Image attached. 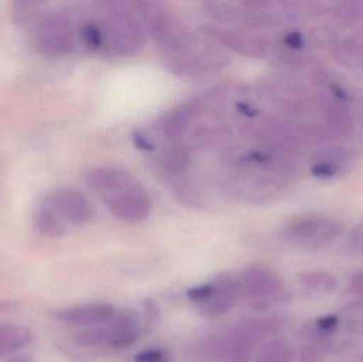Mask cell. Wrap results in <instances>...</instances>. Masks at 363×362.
Returning a JSON list of instances; mask_svg holds the SVG:
<instances>
[{
    "label": "cell",
    "instance_id": "obj_1",
    "mask_svg": "<svg viewBox=\"0 0 363 362\" xmlns=\"http://www.w3.org/2000/svg\"><path fill=\"white\" fill-rule=\"evenodd\" d=\"M85 181L119 220L138 222L150 215V196L130 172L114 167H97L87 172Z\"/></svg>",
    "mask_w": 363,
    "mask_h": 362
},
{
    "label": "cell",
    "instance_id": "obj_2",
    "mask_svg": "<svg viewBox=\"0 0 363 362\" xmlns=\"http://www.w3.org/2000/svg\"><path fill=\"white\" fill-rule=\"evenodd\" d=\"M34 48L49 57L65 55L76 48L74 25L69 17L50 13L43 15L34 29Z\"/></svg>",
    "mask_w": 363,
    "mask_h": 362
},
{
    "label": "cell",
    "instance_id": "obj_3",
    "mask_svg": "<svg viewBox=\"0 0 363 362\" xmlns=\"http://www.w3.org/2000/svg\"><path fill=\"white\" fill-rule=\"evenodd\" d=\"M339 225L318 217H302L290 221L281 229V239L308 250H317L330 244L338 235Z\"/></svg>",
    "mask_w": 363,
    "mask_h": 362
},
{
    "label": "cell",
    "instance_id": "obj_4",
    "mask_svg": "<svg viewBox=\"0 0 363 362\" xmlns=\"http://www.w3.org/2000/svg\"><path fill=\"white\" fill-rule=\"evenodd\" d=\"M241 295L254 300H271L283 298L284 283L270 268L264 265H251L241 273Z\"/></svg>",
    "mask_w": 363,
    "mask_h": 362
},
{
    "label": "cell",
    "instance_id": "obj_5",
    "mask_svg": "<svg viewBox=\"0 0 363 362\" xmlns=\"http://www.w3.org/2000/svg\"><path fill=\"white\" fill-rule=\"evenodd\" d=\"M44 200L64 221L72 225H85L93 218L94 210L91 202L77 189L69 187L53 189Z\"/></svg>",
    "mask_w": 363,
    "mask_h": 362
},
{
    "label": "cell",
    "instance_id": "obj_6",
    "mask_svg": "<svg viewBox=\"0 0 363 362\" xmlns=\"http://www.w3.org/2000/svg\"><path fill=\"white\" fill-rule=\"evenodd\" d=\"M213 286L211 297L199 304V312L205 319H218L224 316L242 297L239 280L228 272L216 276Z\"/></svg>",
    "mask_w": 363,
    "mask_h": 362
},
{
    "label": "cell",
    "instance_id": "obj_7",
    "mask_svg": "<svg viewBox=\"0 0 363 362\" xmlns=\"http://www.w3.org/2000/svg\"><path fill=\"white\" fill-rule=\"evenodd\" d=\"M203 31L211 40L245 57H262L267 51L266 40L254 34L226 29L215 25L204 26Z\"/></svg>",
    "mask_w": 363,
    "mask_h": 362
},
{
    "label": "cell",
    "instance_id": "obj_8",
    "mask_svg": "<svg viewBox=\"0 0 363 362\" xmlns=\"http://www.w3.org/2000/svg\"><path fill=\"white\" fill-rule=\"evenodd\" d=\"M114 314V307L111 304L99 302V303L59 308V310H52L50 316L55 320L66 324L93 327L108 322Z\"/></svg>",
    "mask_w": 363,
    "mask_h": 362
},
{
    "label": "cell",
    "instance_id": "obj_9",
    "mask_svg": "<svg viewBox=\"0 0 363 362\" xmlns=\"http://www.w3.org/2000/svg\"><path fill=\"white\" fill-rule=\"evenodd\" d=\"M108 344L114 349H123L133 344L140 337V322L135 312L131 310L118 312L104 327Z\"/></svg>",
    "mask_w": 363,
    "mask_h": 362
},
{
    "label": "cell",
    "instance_id": "obj_10",
    "mask_svg": "<svg viewBox=\"0 0 363 362\" xmlns=\"http://www.w3.org/2000/svg\"><path fill=\"white\" fill-rule=\"evenodd\" d=\"M36 232L47 238H60L66 233L65 221L43 199L33 213Z\"/></svg>",
    "mask_w": 363,
    "mask_h": 362
},
{
    "label": "cell",
    "instance_id": "obj_11",
    "mask_svg": "<svg viewBox=\"0 0 363 362\" xmlns=\"http://www.w3.org/2000/svg\"><path fill=\"white\" fill-rule=\"evenodd\" d=\"M33 339L31 331L17 324H0V359L27 348Z\"/></svg>",
    "mask_w": 363,
    "mask_h": 362
},
{
    "label": "cell",
    "instance_id": "obj_12",
    "mask_svg": "<svg viewBox=\"0 0 363 362\" xmlns=\"http://www.w3.org/2000/svg\"><path fill=\"white\" fill-rule=\"evenodd\" d=\"M298 283L306 290L315 293H333L337 288V280L325 271H306L298 276Z\"/></svg>",
    "mask_w": 363,
    "mask_h": 362
},
{
    "label": "cell",
    "instance_id": "obj_13",
    "mask_svg": "<svg viewBox=\"0 0 363 362\" xmlns=\"http://www.w3.org/2000/svg\"><path fill=\"white\" fill-rule=\"evenodd\" d=\"M294 353L288 342L281 339L267 342L259 349L256 362H294Z\"/></svg>",
    "mask_w": 363,
    "mask_h": 362
},
{
    "label": "cell",
    "instance_id": "obj_14",
    "mask_svg": "<svg viewBox=\"0 0 363 362\" xmlns=\"http://www.w3.org/2000/svg\"><path fill=\"white\" fill-rule=\"evenodd\" d=\"M72 340L77 346L84 349L98 348L108 344L104 327H87L81 329L72 336Z\"/></svg>",
    "mask_w": 363,
    "mask_h": 362
},
{
    "label": "cell",
    "instance_id": "obj_15",
    "mask_svg": "<svg viewBox=\"0 0 363 362\" xmlns=\"http://www.w3.org/2000/svg\"><path fill=\"white\" fill-rule=\"evenodd\" d=\"M194 111H196V108L194 106L186 104V106H181L179 110L174 111L172 114L168 115L164 119L163 125H162L164 133L169 136L178 134L185 127Z\"/></svg>",
    "mask_w": 363,
    "mask_h": 362
},
{
    "label": "cell",
    "instance_id": "obj_16",
    "mask_svg": "<svg viewBox=\"0 0 363 362\" xmlns=\"http://www.w3.org/2000/svg\"><path fill=\"white\" fill-rule=\"evenodd\" d=\"M79 36L83 44L91 50H102L104 48V34L99 23L89 21L79 28Z\"/></svg>",
    "mask_w": 363,
    "mask_h": 362
},
{
    "label": "cell",
    "instance_id": "obj_17",
    "mask_svg": "<svg viewBox=\"0 0 363 362\" xmlns=\"http://www.w3.org/2000/svg\"><path fill=\"white\" fill-rule=\"evenodd\" d=\"M38 2L14 1L12 4V16L15 23L25 25L38 15Z\"/></svg>",
    "mask_w": 363,
    "mask_h": 362
},
{
    "label": "cell",
    "instance_id": "obj_18",
    "mask_svg": "<svg viewBox=\"0 0 363 362\" xmlns=\"http://www.w3.org/2000/svg\"><path fill=\"white\" fill-rule=\"evenodd\" d=\"M325 351L317 344H309L303 346L296 357V362H324Z\"/></svg>",
    "mask_w": 363,
    "mask_h": 362
},
{
    "label": "cell",
    "instance_id": "obj_19",
    "mask_svg": "<svg viewBox=\"0 0 363 362\" xmlns=\"http://www.w3.org/2000/svg\"><path fill=\"white\" fill-rule=\"evenodd\" d=\"M213 293V283L211 284L201 285V286L192 287V288L188 289L186 295L188 299L192 302H196V303H202V302L206 301L207 299L211 297Z\"/></svg>",
    "mask_w": 363,
    "mask_h": 362
},
{
    "label": "cell",
    "instance_id": "obj_20",
    "mask_svg": "<svg viewBox=\"0 0 363 362\" xmlns=\"http://www.w3.org/2000/svg\"><path fill=\"white\" fill-rule=\"evenodd\" d=\"M167 359V353L161 350L143 351L135 356V362H166Z\"/></svg>",
    "mask_w": 363,
    "mask_h": 362
},
{
    "label": "cell",
    "instance_id": "obj_21",
    "mask_svg": "<svg viewBox=\"0 0 363 362\" xmlns=\"http://www.w3.org/2000/svg\"><path fill=\"white\" fill-rule=\"evenodd\" d=\"M349 293L357 299H363V271L356 272L351 276Z\"/></svg>",
    "mask_w": 363,
    "mask_h": 362
},
{
    "label": "cell",
    "instance_id": "obj_22",
    "mask_svg": "<svg viewBox=\"0 0 363 362\" xmlns=\"http://www.w3.org/2000/svg\"><path fill=\"white\" fill-rule=\"evenodd\" d=\"M143 307H144L145 316H146L149 322H155V321L159 320L161 312H160V308L157 307L155 301L151 299L145 300L143 302Z\"/></svg>",
    "mask_w": 363,
    "mask_h": 362
},
{
    "label": "cell",
    "instance_id": "obj_23",
    "mask_svg": "<svg viewBox=\"0 0 363 362\" xmlns=\"http://www.w3.org/2000/svg\"><path fill=\"white\" fill-rule=\"evenodd\" d=\"M134 144L136 145L138 148L142 150L147 151V152H152L155 150V146L153 142H151L146 136L140 133H134L133 135Z\"/></svg>",
    "mask_w": 363,
    "mask_h": 362
},
{
    "label": "cell",
    "instance_id": "obj_24",
    "mask_svg": "<svg viewBox=\"0 0 363 362\" xmlns=\"http://www.w3.org/2000/svg\"><path fill=\"white\" fill-rule=\"evenodd\" d=\"M313 174L317 176H322V178H326V176H333L336 172V169L333 167L332 165H328V164H320V165L315 166L313 168Z\"/></svg>",
    "mask_w": 363,
    "mask_h": 362
},
{
    "label": "cell",
    "instance_id": "obj_25",
    "mask_svg": "<svg viewBox=\"0 0 363 362\" xmlns=\"http://www.w3.org/2000/svg\"><path fill=\"white\" fill-rule=\"evenodd\" d=\"M286 45L291 48H300L302 46V36L298 33H290L285 38Z\"/></svg>",
    "mask_w": 363,
    "mask_h": 362
},
{
    "label": "cell",
    "instance_id": "obj_26",
    "mask_svg": "<svg viewBox=\"0 0 363 362\" xmlns=\"http://www.w3.org/2000/svg\"><path fill=\"white\" fill-rule=\"evenodd\" d=\"M18 306L19 302L15 301V300H1L0 301V314L16 310Z\"/></svg>",
    "mask_w": 363,
    "mask_h": 362
},
{
    "label": "cell",
    "instance_id": "obj_27",
    "mask_svg": "<svg viewBox=\"0 0 363 362\" xmlns=\"http://www.w3.org/2000/svg\"><path fill=\"white\" fill-rule=\"evenodd\" d=\"M6 362H35L32 357L27 356V355H21V356L14 357Z\"/></svg>",
    "mask_w": 363,
    "mask_h": 362
}]
</instances>
